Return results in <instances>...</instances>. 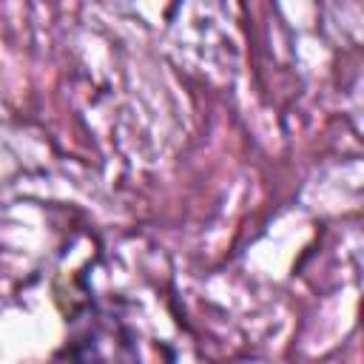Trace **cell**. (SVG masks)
<instances>
[{
    "mask_svg": "<svg viewBox=\"0 0 364 364\" xmlns=\"http://www.w3.org/2000/svg\"><path fill=\"white\" fill-rule=\"evenodd\" d=\"M74 364H139V347L134 330L111 316L91 313L71 341Z\"/></svg>",
    "mask_w": 364,
    "mask_h": 364,
    "instance_id": "1",
    "label": "cell"
}]
</instances>
